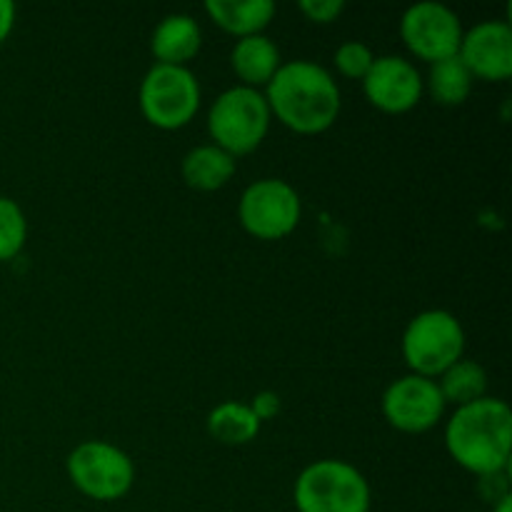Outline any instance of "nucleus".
<instances>
[{"instance_id":"nucleus-1","label":"nucleus","mask_w":512,"mask_h":512,"mask_svg":"<svg viewBox=\"0 0 512 512\" xmlns=\"http://www.w3.org/2000/svg\"><path fill=\"white\" fill-rule=\"evenodd\" d=\"M270 115L303 135L328 130L340 115V88L328 68L313 60H290L265 85Z\"/></svg>"},{"instance_id":"nucleus-2","label":"nucleus","mask_w":512,"mask_h":512,"mask_svg":"<svg viewBox=\"0 0 512 512\" xmlns=\"http://www.w3.org/2000/svg\"><path fill=\"white\" fill-rule=\"evenodd\" d=\"M445 448L468 473H505L512 453V413L500 398H480L455 408L445 425Z\"/></svg>"},{"instance_id":"nucleus-3","label":"nucleus","mask_w":512,"mask_h":512,"mask_svg":"<svg viewBox=\"0 0 512 512\" xmlns=\"http://www.w3.org/2000/svg\"><path fill=\"white\" fill-rule=\"evenodd\" d=\"M298 512H370V485L345 460H315L295 480Z\"/></svg>"},{"instance_id":"nucleus-4","label":"nucleus","mask_w":512,"mask_h":512,"mask_svg":"<svg viewBox=\"0 0 512 512\" xmlns=\"http://www.w3.org/2000/svg\"><path fill=\"white\" fill-rule=\"evenodd\" d=\"M268 100L258 88L233 85L213 100L208 113V130L215 145L233 158L248 155L258 148L270 130Z\"/></svg>"},{"instance_id":"nucleus-5","label":"nucleus","mask_w":512,"mask_h":512,"mask_svg":"<svg viewBox=\"0 0 512 512\" xmlns=\"http://www.w3.org/2000/svg\"><path fill=\"white\" fill-rule=\"evenodd\" d=\"M465 353V330L448 310H423L403 333V358L413 375L440 378Z\"/></svg>"},{"instance_id":"nucleus-6","label":"nucleus","mask_w":512,"mask_h":512,"mask_svg":"<svg viewBox=\"0 0 512 512\" xmlns=\"http://www.w3.org/2000/svg\"><path fill=\"white\" fill-rule=\"evenodd\" d=\"M198 78L188 65L155 63L140 83V110L160 130H178L195 118L200 108Z\"/></svg>"},{"instance_id":"nucleus-7","label":"nucleus","mask_w":512,"mask_h":512,"mask_svg":"<svg viewBox=\"0 0 512 512\" xmlns=\"http://www.w3.org/2000/svg\"><path fill=\"white\" fill-rule=\"evenodd\" d=\"M68 478L75 488L100 503L125 498L135 483V465L115 445L105 440H85L68 455Z\"/></svg>"},{"instance_id":"nucleus-8","label":"nucleus","mask_w":512,"mask_h":512,"mask_svg":"<svg viewBox=\"0 0 512 512\" xmlns=\"http://www.w3.org/2000/svg\"><path fill=\"white\" fill-rule=\"evenodd\" d=\"M303 215L298 190L280 178H263L243 190L238 218L250 235L260 240H280L293 233Z\"/></svg>"},{"instance_id":"nucleus-9","label":"nucleus","mask_w":512,"mask_h":512,"mask_svg":"<svg viewBox=\"0 0 512 512\" xmlns=\"http://www.w3.org/2000/svg\"><path fill=\"white\" fill-rule=\"evenodd\" d=\"M463 33L458 13L438 0H420L410 5L400 18V35H403L405 48L428 63L458 55Z\"/></svg>"},{"instance_id":"nucleus-10","label":"nucleus","mask_w":512,"mask_h":512,"mask_svg":"<svg viewBox=\"0 0 512 512\" xmlns=\"http://www.w3.org/2000/svg\"><path fill=\"white\" fill-rule=\"evenodd\" d=\"M445 398L438 380L423 375H403L383 393V415L400 433H425L445 415Z\"/></svg>"},{"instance_id":"nucleus-11","label":"nucleus","mask_w":512,"mask_h":512,"mask_svg":"<svg viewBox=\"0 0 512 512\" xmlns=\"http://www.w3.org/2000/svg\"><path fill=\"white\" fill-rule=\"evenodd\" d=\"M365 98L383 113H408L425 93L423 75L403 55H380L365 73Z\"/></svg>"},{"instance_id":"nucleus-12","label":"nucleus","mask_w":512,"mask_h":512,"mask_svg":"<svg viewBox=\"0 0 512 512\" xmlns=\"http://www.w3.org/2000/svg\"><path fill=\"white\" fill-rule=\"evenodd\" d=\"M458 58L473 78L508 80L512 75V28L508 20H483L465 30Z\"/></svg>"},{"instance_id":"nucleus-13","label":"nucleus","mask_w":512,"mask_h":512,"mask_svg":"<svg viewBox=\"0 0 512 512\" xmlns=\"http://www.w3.org/2000/svg\"><path fill=\"white\" fill-rule=\"evenodd\" d=\"M203 45L200 23L188 13H170L155 25L150 50L163 65H188Z\"/></svg>"},{"instance_id":"nucleus-14","label":"nucleus","mask_w":512,"mask_h":512,"mask_svg":"<svg viewBox=\"0 0 512 512\" xmlns=\"http://www.w3.org/2000/svg\"><path fill=\"white\" fill-rule=\"evenodd\" d=\"M230 65H233L235 75L243 80L240 85L260 88V85H268L273 80L283 60H280V48L275 45V40L258 33L238 38V43L233 45V53H230Z\"/></svg>"},{"instance_id":"nucleus-15","label":"nucleus","mask_w":512,"mask_h":512,"mask_svg":"<svg viewBox=\"0 0 512 512\" xmlns=\"http://www.w3.org/2000/svg\"><path fill=\"white\" fill-rule=\"evenodd\" d=\"M205 13L238 38L263 33L275 18L273 0H205Z\"/></svg>"},{"instance_id":"nucleus-16","label":"nucleus","mask_w":512,"mask_h":512,"mask_svg":"<svg viewBox=\"0 0 512 512\" xmlns=\"http://www.w3.org/2000/svg\"><path fill=\"white\" fill-rule=\"evenodd\" d=\"M183 180L195 190H220L235 175V158L215 143L198 145L183 158Z\"/></svg>"},{"instance_id":"nucleus-17","label":"nucleus","mask_w":512,"mask_h":512,"mask_svg":"<svg viewBox=\"0 0 512 512\" xmlns=\"http://www.w3.org/2000/svg\"><path fill=\"white\" fill-rule=\"evenodd\" d=\"M260 420L250 410V405L225 400L215 405L208 415V433L223 445H245L258 438Z\"/></svg>"},{"instance_id":"nucleus-18","label":"nucleus","mask_w":512,"mask_h":512,"mask_svg":"<svg viewBox=\"0 0 512 512\" xmlns=\"http://www.w3.org/2000/svg\"><path fill=\"white\" fill-rule=\"evenodd\" d=\"M473 80L475 78L465 68L463 60L453 55V58L430 63L428 80H423V85H428V93L433 95L435 103L445 105V108H455V105H463L470 98Z\"/></svg>"},{"instance_id":"nucleus-19","label":"nucleus","mask_w":512,"mask_h":512,"mask_svg":"<svg viewBox=\"0 0 512 512\" xmlns=\"http://www.w3.org/2000/svg\"><path fill=\"white\" fill-rule=\"evenodd\" d=\"M438 388L443 393L445 405H455V408H463V405L475 403V400L485 398L488 393V373L480 363L468 358H460L458 363L450 365L438 380Z\"/></svg>"},{"instance_id":"nucleus-20","label":"nucleus","mask_w":512,"mask_h":512,"mask_svg":"<svg viewBox=\"0 0 512 512\" xmlns=\"http://www.w3.org/2000/svg\"><path fill=\"white\" fill-rule=\"evenodd\" d=\"M28 238V220L15 200L0 195V263L13 260Z\"/></svg>"},{"instance_id":"nucleus-21","label":"nucleus","mask_w":512,"mask_h":512,"mask_svg":"<svg viewBox=\"0 0 512 512\" xmlns=\"http://www.w3.org/2000/svg\"><path fill=\"white\" fill-rule=\"evenodd\" d=\"M373 60L375 53L368 43H363V40H348V43H343L335 50L333 63L338 68V73L345 75V78L363 80L370 65H373Z\"/></svg>"},{"instance_id":"nucleus-22","label":"nucleus","mask_w":512,"mask_h":512,"mask_svg":"<svg viewBox=\"0 0 512 512\" xmlns=\"http://www.w3.org/2000/svg\"><path fill=\"white\" fill-rule=\"evenodd\" d=\"M303 15L313 23H335L343 15L345 3L343 0H300L298 5Z\"/></svg>"},{"instance_id":"nucleus-23","label":"nucleus","mask_w":512,"mask_h":512,"mask_svg":"<svg viewBox=\"0 0 512 512\" xmlns=\"http://www.w3.org/2000/svg\"><path fill=\"white\" fill-rule=\"evenodd\" d=\"M480 495H483V498L493 505L498 503V500H503L505 495H510L508 470H505V473L483 475V478H480Z\"/></svg>"},{"instance_id":"nucleus-24","label":"nucleus","mask_w":512,"mask_h":512,"mask_svg":"<svg viewBox=\"0 0 512 512\" xmlns=\"http://www.w3.org/2000/svg\"><path fill=\"white\" fill-rule=\"evenodd\" d=\"M250 410H253L255 418H258L260 423H265V420H273L275 415L280 413L278 393H273V390H263V393H258L253 398V403H250Z\"/></svg>"},{"instance_id":"nucleus-25","label":"nucleus","mask_w":512,"mask_h":512,"mask_svg":"<svg viewBox=\"0 0 512 512\" xmlns=\"http://www.w3.org/2000/svg\"><path fill=\"white\" fill-rule=\"evenodd\" d=\"M15 25V5L10 0H0V43L10 35Z\"/></svg>"},{"instance_id":"nucleus-26","label":"nucleus","mask_w":512,"mask_h":512,"mask_svg":"<svg viewBox=\"0 0 512 512\" xmlns=\"http://www.w3.org/2000/svg\"><path fill=\"white\" fill-rule=\"evenodd\" d=\"M493 512H512V495H505L503 500L493 505Z\"/></svg>"}]
</instances>
